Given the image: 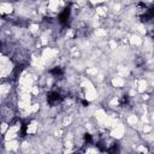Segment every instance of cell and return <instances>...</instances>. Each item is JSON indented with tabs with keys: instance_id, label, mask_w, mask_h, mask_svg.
Wrapping results in <instances>:
<instances>
[{
	"instance_id": "4",
	"label": "cell",
	"mask_w": 154,
	"mask_h": 154,
	"mask_svg": "<svg viewBox=\"0 0 154 154\" xmlns=\"http://www.w3.org/2000/svg\"><path fill=\"white\" fill-rule=\"evenodd\" d=\"M49 72H51V75H53L54 77H63V76H64V70H63V67H60V66L53 67Z\"/></svg>"
},
{
	"instance_id": "7",
	"label": "cell",
	"mask_w": 154,
	"mask_h": 154,
	"mask_svg": "<svg viewBox=\"0 0 154 154\" xmlns=\"http://www.w3.org/2000/svg\"><path fill=\"white\" fill-rule=\"evenodd\" d=\"M128 103H129V96L124 95V96L120 99V105H122V106H125V105H128Z\"/></svg>"
},
{
	"instance_id": "2",
	"label": "cell",
	"mask_w": 154,
	"mask_h": 154,
	"mask_svg": "<svg viewBox=\"0 0 154 154\" xmlns=\"http://www.w3.org/2000/svg\"><path fill=\"white\" fill-rule=\"evenodd\" d=\"M70 14H71V10H70V7L64 8L63 12H61V13L59 14V17H58L59 23H60L61 25H66L67 22H69V19H70Z\"/></svg>"
},
{
	"instance_id": "6",
	"label": "cell",
	"mask_w": 154,
	"mask_h": 154,
	"mask_svg": "<svg viewBox=\"0 0 154 154\" xmlns=\"http://www.w3.org/2000/svg\"><path fill=\"white\" fill-rule=\"evenodd\" d=\"M106 150H107L108 153H116V152H118V150H119V149H118V144H116V143H114V144H112V147H111V148H108V149H106Z\"/></svg>"
},
{
	"instance_id": "1",
	"label": "cell",
	"mask_w": 154,
	"mask_h": 154,
	"mask_svg": "<svg viewBox=\"0 0 154 154\" xmlns=\"http://www.w3.org/2000/svg\"><path fill=\"white\" fill-rule=\"evenodd\" d=\"M63 99H64V96L61 95V93H60V91H57V90H51V91L47 94V101H48V103H49L51 106H53V105L60 102Z\"/></svg>"
},
{
	"instance_id": "3",
	"label": "cell",
	"mask_w": 154,
	"mask_h": 154,
	"mask_svg": "<svg viewBox=\"0 0 154 154\" xmlns=\"http://www.w3.org/2000/svg\"><path fill=\"white\" fill-rule=\"evenodd\" d=\"M153 14H154L153 7H147V8L143 11V13L141 14V20H142V22H148V20H150V19L153 18Z\"/></svg>"
},
{
	"instance_id": "5",
	"label": "cell",
	"mask_w": 154,
	"mask_h": 154,
	"mask_svg": "<svg viewBox=\"0 0 154 154\" xmlns=\"http://www.w3.org/2000/svg\"><path fill=\"white\" fill-rule=\"evenodd\" d=\"M84 142H85L87 144H90V143H93V137H91V135H89V134H85V135H84Z\"/></svg>"
}]
</instances>
